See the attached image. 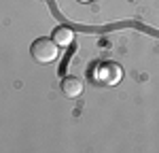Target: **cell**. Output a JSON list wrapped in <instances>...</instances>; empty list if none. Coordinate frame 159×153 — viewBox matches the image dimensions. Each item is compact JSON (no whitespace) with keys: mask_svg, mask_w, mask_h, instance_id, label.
I'll list each match as a JSON object with an SVG mask.
<instances>
[{"mask_svg":"<svg viewBox=\"0 0 159 153\" xmlns=\"http://www.w3.org/2000/svg\"><path fill=\"white\" fill-rule=\"evenodd\" d=\"M57 53H60V47L53 43V38H36L30 47V55L32 60L38 64H49V62H55L57 60Z\"/></svg>","mask_w":159,"mask_h":153,"instance_id":"obj_1","label":"cell"},{"mask_svg":"<svg viewBox=\"0 0 159 153\" xmlns=\"http://www.w3.org/2000/svg\"><path fill=\"white\" fill-rule=\"evenodd\" d=\"M61 94L66 98H79L83 94V81L74 75H68L61 79Z\"/></svg>","mask_w":159,"mask_h":153,"instance_id":"obj_2","label":"cell"},{"mask_svg":"<svg viewBox=\"0 0 159 153\" xmlns=\"http://www.w3.org/2000/svg\"><path fill=\"white\" fill-rule=\"evenodd\" d=\"M100 79H102V83H106V85H117V83L121 81V68H119L117 64H112V62L102 64V68H100Z\"/></svg>","mask_w":159,"mask_h":153,"instance_id":"obj_3","label":"cell"},{"mask_svg":"<svg viewBox=\"0 0 159 153\" xmlns=\"http://www.w3.org/2000/svg\"><path fill=\"white\" fill-rule=\"evenodd\" d=\"M53 43L57 45V47H70L72 45V40H74V32L70 30V28H66V26H57L55 30H53Z\"/></svg>","mask_w":159,"mask_h":153,"instance_id":"obj_4","label":"cell"},{"mask_svg":"<svg viewBox=\"0 0 159 153\" xmlns=\"http://www.w3.org/2000/svg\"><path fill=\"white\" fill-rule=\"evenodd\" d=\"M81 2H89V0H81Z\"/></svg>","mask_w":159,"mask_h":153,"instance_id":"obj_5","label":"cell"}]
</instances>
